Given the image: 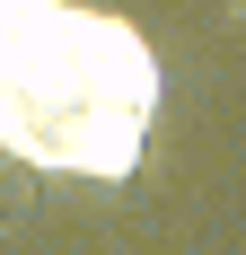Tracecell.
Instances as JSON below:
<instances>
[{
    "instance_id": "obj_1",
    "label": "cell",
    "mask_w": 246,
    "mask_h": 255,
    "mask_svg": "<svg viewBox=\"0 0 246 255\" xmlns=\"http://www.w3.org/2000/svg\"><path fill=\"white\" fill-rule=\"evenodd\" d=\"M26 211H35V167H18V158H0V229H18Z\"/></svg>"
}]
</instances>
